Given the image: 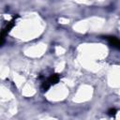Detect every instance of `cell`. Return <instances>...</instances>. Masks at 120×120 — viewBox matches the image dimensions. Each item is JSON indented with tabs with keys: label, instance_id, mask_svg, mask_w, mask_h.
Masks as SVG:
<instances>
[{
	"label": "cell",
	"instance_id": "1",
	"mask_svg": "<svg viewBox=\"0 0 120 120\" xmlns=\"http://www.w3.org/2000/svg\"><path fill=\"white\" fill-rule=\"evenodd\" d=\"M60 80V74H57V73H53L52 74L50 77H48L46 80H44L41 83V86H40V89L42 92H46L52 85H54L56 84Z\"/></svg>",
	"mask_w": 120,
	"mask_h": 120
},
{
	"label": "cell",
	"instance_id": "2",
	"mask_svg": "<svg viewBox=\"0 0 120 120\" xmlns=\"http://www.w3.org/2000/svg\"><path fill=\"white\" fill-rule=\"evenodd\" d=\"M106 40L108 41V43L110 44V46H112V48L116 49V50H120V39L115 38V37H112V36H107L105 37Z\"/></svg>",
	"mask_w": 120,
	"mask_h": 120
},
{
	"label": "cell",
	"instance_id": "3",
	"mask_svg": "<svg viewBox=\"0 0 120 120\" xmlns=\"http://www.w3.org/2000/svg\"><path fill=\"white\" fill-rule=\"evenodd\" d=\"M14 24H15V18H13L11 21H9V22H8L6 23L5 27H4L3 30H2V43H3V41H4L5 37H6V36L8 34V32L12 29V27L14 26Z\"/></svg>",
	"mask_w": 120,
	"mask_h": 120
},
{
	"label": "cell",
	"instance_id": "4",
	"mask_svg": "<svg viewBox=\"0 0 120 120\" xmlns=\"http://www.w3.org/2000/svg\"><path fill=\"white\" fill-rule=\"evenodd\" d=\"M116 112H117L116 109L112 108V109H110V110L108 111V115H110V116H114V115L116 114Z\"/></svg>",
	"mask_w": 120,
	"mask_h": 120
}]
</instances>
